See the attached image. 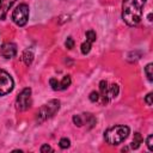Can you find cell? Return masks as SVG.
<instances>
[{"mask_svg":"<svg viewBox=\"0 0 153 153\" xmlns=\"http://www.w3.org/2000/svg\"><path fill=\"white\" fill-rule=\"evenodd\" d=\"M49 84H50V86H51L53 90L60 91V80H57V79H55V78H51V79L49 80Z\"/></svg>","mask_w":153,"mask_h":153,"instance_id":"17","label":"cell"},{"mask_svg":"<svg viewBox=\"0 0 153 153\" xmlns=\"http://www.w3.org/2000/svg\"><path fill=\"white\" fill-rule=\"evenodd\" d=\"M120 87L117 84H108V81L102 80L99 82V99L102 104H108L118 96Z\"/></svg>","mask_w":153,"mask_h":153,"instance_id":"3","label":"cell"},{"mask_svg":"<svg viewBox=\"0 0 153 153\" xmlns=\"http://www.w3.org/2000/svg\"><path fill=\"white\" fill-rule=\"evenodd\" d=\"M96 38H97V36H96V32H94L93 30H88V31H86V41L93 43V42L96 41Z\"/></svg>","mask_w":153,"mask_h":153,"instance_id":"16","label":"cell"},{"mask_svg":"<svg viewBox=\"0 0 153 153\" xmlns=\"http://www.w3.org/2000/svg\"><path fill=\"white\" fill-rule=\"evenodd\" d=\"M0 54L5 59H12L17 54V45L14 43H12V42H6V43H4L1 45Z\"/></svg>","mask_w":153,"mask_h":153,"instance_id":"8","label":"cell"},{"mask_svg":"<svg viewBox=\"0 0 153 153\" xmlns=\"http://www.w3.org/2000/svg\"><path fill=\"white\" fill-rule=\"evenodd\" d=\"M152 140H153V136L152 135H148L147 140H146V143H147V147L149 151H153V143H152Z\"/></svg>","mask_w":153,"mask_h":153,"instance_id":"21","label":"cell"},{"mask_svg":"<svg viewBox=\"0 0 153 153\" xmlns=\"http://www.w3.org/2000/svg\"><path fill=\"white\" fill-rule=\"evenodd\" d=\"M152 68H153V65L152 63H148L146 67H145V73H146V76L149 81L153 80V74H152Z\"/></svg>","mask_w":153,"mask_h":153,"instance_id":"14","label":"cell"},{"mask_svg":"<svg viewBox=\"0 0 153 153\" xmlns=\"http://www.w3.org/2000/svg\"><path fill=\"white\" fill-rule=\"evenodd\" d=\"M90 100H91V102H93V103L98 102V100H99V93H98V92H96V91L91 92V93H90Z\"/></svg>","mask_w":153,"mask_h":153,"instance_id":"20","label":"cell"},{"mask_svg":"<svg viewBox=\"0 0 153 153\" xmlns=\"http://www.w3.org/2000/svg\"><path fill=\"white\" fill-rule=\"evenodd\" d=\"M39 151H41L42 153H45V152H53L54 149H53L48 143H45V145H43V146L41 147V149H39Z\"/></svg>","mask_w":153,"mask_h":153,"instance_id":"22","label":"cell"},{"mask_svg":"<svg viewBox=\"0 0 153 153\" xmlns=\"http://www.w3.org/2000/svg\"><path fill=\"white\" fill-rule=\"evenodd\" d=\"M72 80H71V76L69 75H65L62 78V80H60V91L61 90H66L69 85H71Z\"/></svg>","mask_w":153,"mask_h":153,"instance_id":"12","label":"cell"},{"mask_svg":"<svg viewBox=\"0 0 153 153\" xmlns=\"http://www.w3.org/2000/svg\"><path fill=\"white\" fill-rule=\"evenodd\" d=\"M22 60H23V62H24L26 66H30V65L32 63V61H33V51H32L31 49L24 50V53H23V55H22Z\"/></svg>","mask_w":153,"mask_h":153,"instance_id":"10","label":"cell"},{"mask_svg":"<svg viewBox=\"0 0 153 153\" xmlns=\"http://www.w3.org/2000/svg\"><path fill=\"white\" fill-rule=\"evenodd\" d=\"M142 143V136H141V134L140 133H135L134 134V139H133V141H131V145H130V147L131 148H134V149H136V148H139L140 147V145Z\"/></svg>","mask_w":153,"mask_h":153,"instance_id":"11","label":"cell"},{"mask_svg":"<svg viewBox=\"0 0 153 153\" xmlns=\"http://www.w3.org/2000/svg\"><path fill=\"white\" fill-rule=\"evenodd\" d=\"M59 146H60V148H62V149L68 148V147L71 146V141H69V139H67V137H62V139L59 141Z\"/></svg>","mask_w":153,"mask_h":153,"instance_id":"15","label":"cell"},{"mask_svg":"<svg viewBox=\"0 0 153 153\" xmlns=\"http://www.w3.org/2000/svg\"><path fill=\"white\" fill-rule=\"evenodd\" d=\"M27 19H29V6L26 4L18 5L12 13V20L18 26H24L27 23Z\"/></svg>","mask_w":153,"mask_h":153,"instance_id":"5","label":"cell"},{"mask_svg":"<svg viewBox=\"0 0 153 153\" xmlns=\"http://www.w3.org/2000/svg\"><path fill=\"white\" fill-rule=\"evenodd\" d=\"M17 0H0V20H4L7 16L8 10L13 6Z\"/></svg>","mask_w":153,"mask_h":153,"instance_id":"9","label":"cell"},{"mask_svg":"<svg viewBox=\"0 0 153 153\" xmlns=\"http://www.w3.org/2000/svg\"><path fill=\"white\" fill-rule=\"evenodd\" d=\"M152 97H153V96H152V93H151V92L145 97V102H146V104H147V105H149V106L152 105Z\"/></svg>","mask_w":153,"mask_h":153,"instance_id":"23","label":"cell"},{"mask_svg":"<svg viewBox=\"0 0 153 153\" xmlns=\"http://www.w3.org/2000/svg\"><path fill=\"white\" fill-rule=\"evenodd\" d=\"M146 0H123L122 19L128 26H136L142 18Z\"/></svg>","mask_w":153,"mask_h":153,"instance_id":"1","label":"cell"},{"mask_svg":"<svg viewBox=\"0 0 153 153\" xmlns=\"http://www.w3.org/2000/svg\"><path fill=\"white\" fill-rule=\"evenodd\" d=\"M31 106V88L25 87L20 91L16 99V108L19 111H25Z\"/></svg>","mask_w":153,"mask_h":153,"instance_id":"6","label":"cell"},{"mask_svg":"<svg viewBox=\"0 0 153 153\" xmlns=\"http://www.w3.org/2000/svg\"><path fill=\"white\" fill-rule=\"evenodd\" d=\"M14 86L12 76L4 69H0V96L8 94Z\"/></svg>","mask_w":153,"mask_h":153,"instance_id":"7","label":"cell"},{"mask_svg":"<svg viewBox=\"0 0 153 153\" xmlns=\"http://www.w3.org/2000/svg\"><path fill=\"white\" fill-rule=\"evenodd\" d=\"M59 109H60V100H57V99H51L48 103L43 104L39 108V110L37 111V116H36L37 122L42 123L45 120L53 117L59 111Z\"/></svg>","mask_w":153,"mask_h":153,"instance_id":"4","label":"cell"},{"mask_svg":"<svg viewBox=\"0 0 153 153\" xmlns=\"http://www.w3.org/2000/svg\"><path fill=\"white\" fill-rule=\"evenodd\" d=\"M129 131L130 129L127 126H114L105 130L104 137L105 141L110 145H120L128 137Z\"/></svg>","mask_w":153,"mask_h":153,"instance_id":"2","label":"cell"},{"mask_svg":"<svg viewBox=\"0 0 153 153\" xmlns=\"http://www.w3.org/2000/svg\"><path fill=\"white\" fill-rule=\"evenodd\" d=\"M73 122H74V124H75V126H78V127L84 126V122H82V117H81V115H74V116H73Z\"/></svg>","mask_w":153,"mask_h":153,"instance_id":"18","label":"cell"},{"mask_svg":"<svg viewBox=\"0 0 153 153\" xmlns=\"http://www.w3.org/2000/svg\"><path fill=\"white\" fill-rule=\"evenodd\" d=\"M91 42H88V41H85L82 44H81V53L84 54V55H86V54H88L90 53V50H91Z\"/></svg>","mask_w":153,"mask_h":153,"instance_id":"13","label":"cell"},{"mask_svg":"<svg viewBox=\"0 0 153 153\" xmlns=\"http://www.w3.org/2000/svg\"><path fill=\"white\" fill-rule=\"evenodd\" d=\"M65 45L67 49H73L74 48V39L72 37H67L66 42H65Z\"/></svg>","mask_w":153,"mask_h":153,"instance_id":"19","label":"cell"}]
</instances>
